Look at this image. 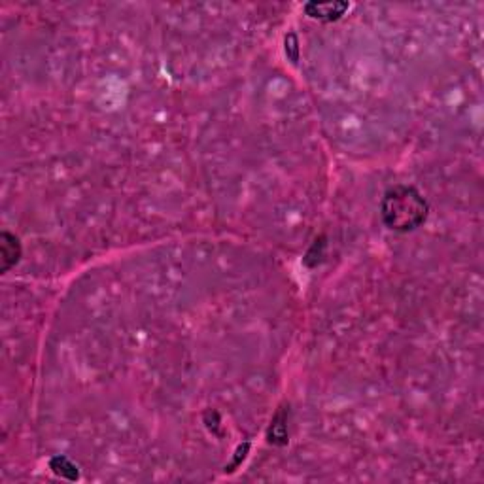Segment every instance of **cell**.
<instances>
[{
	"label": "cell",
	"mask_w": 484,
	"mask_h": 484,
	"mask_svg": "<svg viewBox=\"0 0 484 484\" xmlns=\"http://www.w3.org/2000/svg\"><path fill=\"white\" fill-rule=\"evenodd\" d=\"M428 218V202L414 187H394L382 199V220L392 231H414Z\"/></svg>",
	"instance_id": "obj_1"
},
{
	"label": "cell",
	"mask_w": 484,
	"mask_h": 484,
	"mask_svg": "<svg viewBox=\"0 0 484 484\" xmlns=\"http://www.w3.org/2000/svg\"><path fill=\"white\" fill-rule=\"evenodd\" d=\"M348 10L346 2H308L305 6V12L311 17L324 19V21H333L337 17H341Z\"/></svg>",
	"instance_id": "obj_2"
},
{
	"label": "cell",
	"mask_w": 484,
	"mask_h": 484,
	"mask_svg": "<svg viewBox=\"0 0 484 484\" xmlns=\"http://www.w3.org/2000/svg\"><path fill=\"white\" fill-rule=\"evenodd\" d=\"M19 255H21L19 240L15 239L14 235H10L8 231L2 233V261H4L2 271H8L12 265H15L17 260H19Z\"/></svg>",
	"instance_id": "obj_3"
},
{
	"label": "cell",
	"mask_w": 484,
	"mask_h": 484,
	"mask_svg": "<svg viewBox=\"0 0 484 484\" xmlns=\"http://www.w3.org/2000/svg\"><path fill=\"white\" fill-rule=\"evenodd\" d=\"M52 470L57 473V475H61V477H67V478H70V475H68L67 471H70L72 475H74L76 478H78V467H76L74 463H70L65 458V456H57V458H53L52 460Z\"/></svg>",
	"instance_id": "obj_4"
}]
</instances>
